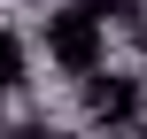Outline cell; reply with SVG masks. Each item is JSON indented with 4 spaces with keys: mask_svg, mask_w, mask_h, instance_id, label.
I'll list each match as a JSON object with an SVG mask.
<instances>
[{
    "mask_svg": "<svg viewBox=\"0 0 147 139\" xmlns=\"http://www.w3.org/2000/svg\"><path fill=\"white\" fill-rule=\"evenodd\" d=\"M39 46H47V62H54L62 77L109 70V23H101L93 8H78V0H54V8L39 15Z\"/></svg>",
    "mask_w": 147,
    "mask_h": 139,
    "instance_id": "obj_1",
    "label": "cell"
},
{
    "mask_svg": "<svg viewBox=\"0 0 147 139\" xmlns=\"http://www.w3.org/2000/svg\"><path fill=\"white\" fill-rule=\"evenodd\" d=\"M78 93H85V124L93 132H116V124L140 116V85L124 70H93V77H78Z\"/></svg>",
    "mask_w": 147,
    "mask_h": 139,
    "instance_id": "obj_2",
    "label": "cell"
},
{
    "mask_svg": "<svg viewBox=\"0 0 147 139\" xmlns=\"http://www.w3.org/2000/svg\"><path fill=\"white\" fill-rule=\"evenodd\" d=\"M23 85H31V39L0 23V93H23Z\"/></svg>",
    "mask_w": 147,
    "mask_h": 139,
    "instance_id": "obj_3",
    "label": "cell"
},
{
    "mask_svg": "<svg viewBox=\"0 0 147 139\" xmlns=\"http://www.w3.org/2000/svg\"><path fill=\"white\" fill-rule=\"evenodd\" d=\"M0 139H78V132H70V124H47V116H16Z\"/></svg>",
    "mask_w": 147,
    "mask_h": 139,
    "instance_id": "obj_4",
    "label": "cell"
},
{
    "mask_svg": "<svg viewBox=\"0 0 147 139\" xmlns=\"http://www.w3.org/2000/svg\"><path fill=\"white\" fill-rule=\"evenodd\" d=\"M78 8H93L101 23H124V15H132V0H78Z\"/></svg>",
    "mask_w": 147,
    "mask_h": 139,
    "instance_id": "obj_5",
    "label": "cell"
}]
</instances>
